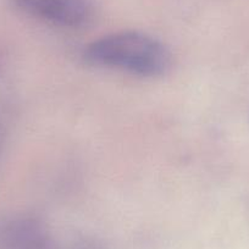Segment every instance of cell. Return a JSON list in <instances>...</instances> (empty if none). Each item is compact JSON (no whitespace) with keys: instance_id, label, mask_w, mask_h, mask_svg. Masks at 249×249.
<instances>
[{"instance_id":"cell-1","label":"cell","mask_w":249,"mask_h":249,"mask_svg":"<svg viewBox=\"0 0 249 249\" xmlns=\"http://www.w3.org/2000/svg\"><path fill=\"white\" fill-rule=\"evenodd\" d=\"M83 56L92 65L145 77L165 75L171 68V53L160 40L132 31L94 40L86 48Z\"/></svg>"},{"instance_id":"cell-2","label":"cell","mask_w":249,"mask_h":249,"mask_svg":"<svg viewBox=\"0 0 249 249\" xmlns=\"http://www.w3.org/2000/svg\"><path fill=\"white\" fill-rule=\"evenodd\" d=\"M15 5L31 16L62 26L78 28L94 18L93 0H13Z\"/></svg>"}]
</instances>
